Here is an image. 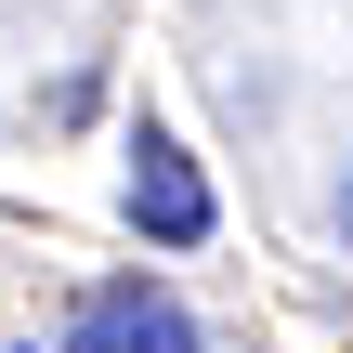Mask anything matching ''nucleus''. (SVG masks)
<instances>
[{"mask_svg": "<svg viewBox=\"0 0 353 353\" xmlns=\"http://www.w3.org/2000/svg\"><path fill=\"white\" fill-rule=\"evenodd\" d=\"M26 353H39V341H26Z\"/></svg>", "mask_w": 353, "mask_h": 353, "instance_id": "nucleus-4", "label": "nucleus"}, {"mask_svg": "<svg viewBox=\"0 0 353 353\" xmlns=\"http://www.w3.org/2000/svg\"><path fill=\"white\" fill-rule=\"evenodd\" d=\"M341 236H353V170H341Z\"/></svg>", "mask_w": 353, "mask_h": 353, "instance_id": "nucleus-3", "label": "nucleus"}, {"mask_svg": "<svg viewBox=\"0 0 353 353\" xmlns=\"http://www.w3.org/2000/svg\"><path fill=\"white\" fill-rule=\"evenodd\" d=\"M118 196H131V223H144L157 249H210V170H196L157 118L131 131V183H118Z\"/></svg>", "mask_w": 353, "mask_h": 353, "instance_id": "nucleus-2", "label": "nucleus"}, {"mask_svg": "<svg viewBox=\"0 0 353 353\" xmlns=\"http://www.w3.org/2000/svg\"><path fill=\"white\" fill-rule=\"evenodd\" d=\"M65 353H196V314H183L157 275H105V288H79Z\"/></svg>", "mask_w": 353, "mask_h": 353, "instance_id": "nucleus-1", "label": "nucleus"}]
</instances>
